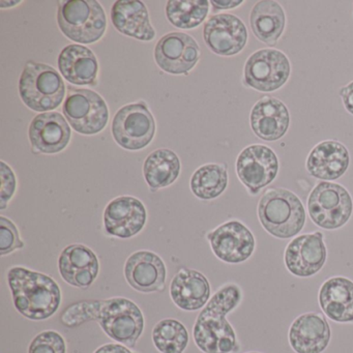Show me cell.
Returning a JSON list of instances; mask_svg holds the SVG:
<instances>
[{"label": "cell", "instance_id": "18", "mask_svg": "<svg viewBox=\"0 0 353 353\" xmlns=\"http://www.w3.org/2000/svg\"><path fill=\"white\" fill-rule=\"evenodd\" d=\"M61 278L76 288L88 289L94 284L100 272L98 256L90 248L75 243L65 247L59 257Z\"/></svg>", "mask_w": 353, "mask_h": 353}, {"label": "cell", "instance_id": "4", "mask_svg": "<svg viewBox=\"0 0 353 353\" xmlns=\"http://www.w3.org/2000/svg\"><path fill=\"white\" fill-rule=\"evenodd\" d=\"M258 218L266 232L280 239L299 234L307 214L299 196L284 188H270L258 202Z\"/></svg>", "mask_w": 353, "mask_h": 353}, {"label": "cell", "instance_id": "34", "mask_svg": "<svg viewBox=\"0 0 353 353\" xmlns=\"http://www.w3.org/2000/svg\"><path fill=\"white\" fill-rule=\"evenodd\" d=\"M0 175H1V190H0V210L7 208L8 204L15 195L17 190V179L13 169L1 161L0 162Z\"/></svg>", "mask_w": 353, "mask_h": 353}, {"label": "cell", "instance_id": "28", "mask_svg": "<svg viewBox=\"0 0 353 353\" xmlns=\"http://www.w3.org/2000/svg\"><path fill=\"white\" fill-rule=\"evenodd\" d=\"M181 165L179 157L171 150H154L144 161L143 175L152 192L169 187L179 179Z\"/></svg>", "mask_w": 353, "mask_h": 353}, {"label": "cell", "instance_id": "2", "mask_svg": "<svg viewBox=\"0 0 353 353\" xmlns=\"http://www.w3.org/2000/svg\"><path fill=\"white\" fill-rule=\"evenodd\" d=\"M243 299L236 284L221 287L201 310L193 327L196 346L203 353H234L239 350L236 334L227 315Z\"/></svg>", "mask_w": 353, "mask_h": 353}, {"label": "cell", "instance_id": "6", "mask_svg": "<svg viewBox=\"0 0 353 353\" xmlns=\"http://www.w3.org/2000/svg\"><path fill=\"white\" fill-rule=\"evenodd\" d=\"M61 32L79 44H94L106 32V14L96 0H70L61 3L57 11Z\"/></svg>", "mask_w": 353, "mask_h": 353}, {"label": "cell", "instance_id": "19", "mask_svg": "<svg viewBox=\"0 0 353 353\" xmlns=\"http://www.w3.org/2000/svg\"><path fill=\"white\" fill-rule=\"evenodd\" d=\"M250 125L259 139L276 142L288 132L290 113L282 101L274 97L264 96L252 108Z\"/></svg>", "mask_w": 353, "mask_h": 353}, {"label": "cell", "instance_id": "5", "mask_svg": "<svg viewBox=\"0 0 353 353\" xmlns=\"http://www.w3.org/2000/svg\"><path fill=\"white\" fill-rule=\"evenodd\" d=\"M22 102L37 112H50L63 103L65 85L54 68L45 63H26L20 76Z\"/></svg>", "mask_w": 353, "mask_h": 353}, {"label": "cell", "instance_id": "16", "mask_svg": "<svg viewBox=\"0 0 353 353\" xmlns=\"http://www.w3.org/2000/svg\"><path fill=\"white\" fill-rule=\"evenodd\" d=\"M148 212L141 200L121 196L109 202L104 212L105 230L111 236L131 239L143 230Z\"/></svg>", "mask_w": 353, "mask_h": 353}, {"label": "cell", "instance_id": "37", "mask_svg": "<svg viewBox=\"0 0 353 353\" xmlns=\"http://www.w3.org/2000/svg\"><path fill=\"white\" fill-rule=\"evenodd\" d=\"M212 9L214 12L226 11V10L236 9L243 5V0H228V1H219V0H212Z\"/></svg>", "mask_w": 353, "mask_h": 353}, {"label": "cell", "instance_id": "36", "mask_svg": "<svg viewBox=\"0 0 353 353\" xmlns=\"http://www.w3.org/2000/svg\"><path fill=\"white\" fill-rule=\"evenodd\" d=\"M94 353H136L131 350L129 347L119 343H108L99 347Z\"/></svg>", "mask_w": 353, "mask_h": 353}, {"label": "cell", "instance_id": "8", "mask_svg": "<svg viewBox=\"0 0 353 353\" xmlns=\"http://www.w3.org/2000/svg\"><path fill=\"white\" fill-rule=\"evenodd\" d=\"M291 63L283 51L264 48L250 55L243 67V83L256 92H276L288 82Z\"/></svg>", "mask_w": 353, "mask_h": 353}, {"label": "cell", "instance_id": "17", "mask_svg": "<svg viewBox=\"0 0 353 353\" xmlns=\"http://www.w3.org/2000/svg\"><path fill=\"white\" fill-rule=\"evenodd\" d=\"M123 272L128 284L138 292H162L166 285V264L158 254L148 250L130 255Z\"/></svg>", "mask_w": 353, "mask_h": 353}, {"label": "cell", "instance_id": "9", "mask_svg": "<svg viewBox=\"0 0 353 353\" xmlns=\"http://www.w3.org/2000/svg\"><path fill=\"white\" fill-rule=\"evenodd\" d=\"M69 88L63 111L71 127L82 135H96L102 132L109 119V109L104 99L94 90Z\"/></svg>", "mask_w": 353, "mask_h": 353}, {"label": "cell", "instance_id": "38", "mask_svg": "<svg viewBox=\"0 0 353 353\" xmlns=\"http://www.w3.org/2000/svg\"><path fill=\"white\" fill-rule=\"evenodd\" d=\"M19 3H21V1H3V0H1L0 1V8L6 5H8V7L6 8L15 7V6L19 5Z\"/></svg>", "mask_w": 353, "mask_h": 353}, {"label": "cell", "instance_id": "25", "mask_svg": "<svg viewBox=\"0 0 353 353\" xmlns=\"http://www.w3.org/2000/svg\"><path fill=\"white\" fill-rule=\"evenodd\" d=\"M286 12L278 1L261 0L250 13V28L259 42L274 47L286 30Z\"/></svg>", "mask_w": 353, "mask_h": 353}, {"label": "cell", "instance_id": "3", "mask_svg": "<svg viewBox=\"0 0 353 353\" xmlns=\"http://www.w3.org/2000/svg\"><path fill=\"white\" fill-rule=\"evenodd\" d=\"M7 280L16 310L28 319H49L61 307V287L48 274L13 266L8 272Z\"/></svg>", "mask_w": 353, "mask_h": 353}, {"label": "cell", "instance_id": "29", "mask_svg": "<svg viewBox=\"0 0 353 353\" xmlns=\"http://www.w3.org/2000/svg\"><path fill=\"white\" fill-rule=\"evenodd\" d=\"M191 191L201 200L220 197L228 187L226 165L206 164L199 167L191 179Z\"/></svg>", "mask_w": 353, "mask_h": 353}, {"label": "cell", "instance_id": "39", "mask_svg": "<svg viewBox=\"0 0 353 353\" xmlns=\"http://www.w3.org/2000/svg\"><path fill=\"white\" fill-rule=\"evenodd\" d=\"M247 353H260V352H247Z\"/></svg>", "mask_w": 353, "mask_h": 353}, {"label": "cell", "instance_id": "32", "mask_svg": "<svg viewBox=\"0 0 353 353\" xmlns=\"http://www.w3.org/2000/svg\"><path fill=\"white\" fill-rule=\"evenodd\" d=\"M28 353H67V343L59 332L44 330L32 339Z\"/></svg>", "mask_w": 353, "mask_h": 353}, {"label": "cell", "instance_id": "33", "mask_svg": "<svg viewBox=\"0 0 353 353\" xmlns=\"http://www.w3.org/2000/svg\"><path fill=\"white\" fill-rule=\"evenodd\" d=\"M24 245L17 226L10 219L0 216V256L9 255Z\"/></svg>", "mask_w": 353, "mask_h": 353}, {"label": "cell", "instance_id": "27", "mask_svg": "<svg viewBox=\"0 0 353 353\" xmlns=\"http://www.w3.org/2000/svg\"><path fill=\"white\" fill-rule=\"evenodd\" d=\"M319 305L332 321L353 322V282L344 276H334L322 284Z\"/></svg>", "mask_w": 353, "mask_h": 353}, {"label": "cell", "instance_id": "13", "mask_svg": "<svg viewBox=\"0 0 353 353\" xmlns=\"http://www.w3.org/2000/svg\"><path fill=\"white\" fill-rule=\"evenodd\" d=\"M206 239L214 255L226 263L237 264L247 261L255 251L253 233L239 221L224 223L210 231Z\"/></svg>", "mask_w": 353, "mask_h": 353}, {"label": "cell", "instance_id": "22", "mask_svg": "<svg viewBox=\"0 0 353 353\" xmlns=\"http://www.w3.org/2000/svg\"><path fill=\"white\" fill-rule=\"evenodd\" d=\"M30 140L34 148L46 154L63 152L71 140V129L65 117L57 112L41 113L30 125Z\"/></svg>", "mask_w": 353, "mask_h": 353}, {"label": "cell", "instance_id": "26", "mask_svg": "<svg viewBox=\"0 0 353 353\" xmlns=\"http://www.w3.org/2000/svg\"><path fill=\"white\" fill-rule=\"evenodd\" d=\"M59 69L74 85H96L98 59L90 49L82 45H69L63 49L59 57Z\"/></svg>", "mask_w": 353, "mask_h": 353}, {"label": "cell", "instance_id": "21", "mask_svg": "<svg viewBox=\"0 0 353 353\" xmlns=\"http://www.w3.org/2000/svg\"><path fill=\"white\" fill-rule=\"evenodd\" d=\"M330 324L322 314L299 316L289 328V343L296 353H322L330 344Z\"/></svg>", "mask_w": 353, "mask_h": 353}, {"label": "cell", "instance_id": "20", "mask_svg": "<svg viewBox=\"0 0 353 353\" xmlns=\"http://www.w3.org/2000/svg\"><path fill=\"white\" fill-rule=\"evenodd\" d=\"M350 154L342 142L324 140L314 146L305 160V169L314 179L332 181L348 170Z\"/></svg>", "mask_w": 353, "mask_h": 353}, {"label": "cell", "instance_id": "15", "mask_svg": "<svg viewBox=\"0 0 353 353\" xmlns=\"http://www.w3.org/2000/svg\"><path fill=\"white\" fill-rule=\"evenodd\" d=\"M200 48L191 36L171 32L161 38L154 48V61L161 70L171 75L188 74L197 65Z\"/></svg>", "mask_w": 353, "mask_h": 353}, {"label": "cell", "instance_id": "24", "mask_svg": "<svg viewBox=\"0 0 353 353\" xmlns=\"http://www.w3.org/2000/svg\"><path fill=\"white\" fill-rule=\"evenodd\" d=\"M113 26L125 36L142 42H150L156 37L145 5L137 0H119L111 9Z\"/></svg>", "mask_w": 353, "mask_h": 353}, {"label": "cell", "instance_id": "23", "mask_svg": "<svg viewBox=\"0 0 353 353\" xmlns=\"http://www.w3.org/2000/svg\"><path fill=\"white\" fill-rule=\"evenodd\" d=\"M210 284L202 272L183 268L177 272L170 283V297L183 311L203 309L210 299Z\"/></svg>", "mask_w": 353, "mask_h": 353}, {"label": "cell", "instance_id": "12", "mask_svg": "<svg viewBox=\"0 0 353 353\" xmlns=\"http://www.w3.org/2000/svg\"><path fill=\"white\" fill-rule=\"evenodd\" d=\"M203 39L214 54L230 57L245 48L249 32L241 18L232 14H218L204 24Z\"/></svg>", "mask_w": 353, "mask_h": 353}, {"label": "cell", "instance_id": "30", "mask_svg": "<svg viewBox=\"0 0 353 353\" xmlns=\"http://www.w3.org/2000/svg\"><path fill=\"white\" fill-rule=\"evenodd\" d=\"M210 3L208 0H170L166 6L167 19L181 30L198 28L208 17Z\"/></svg>", "mask_w": 353, "mask_h": 353}, {"label": "cell", "instance_id": "11", "mask_svg": "<svg viewBox=\"0 0 353 353\" xmlns=\"http://www.w3.org/2000/svg\"><path fill=\"white\" fill-rule=\"evenodd\" d=\"M236 174L251 195H257L278 176L280 162L276 152L264 144H252L236 159Z\"/></svg>", "mask_w": 353, "mask_h": 353}, {"label": "cell", "instance_id": "31", "mask_svg": "<svg viewBox=\"0 0 353 353\" xmlns=\"http://www.w3.org/2000/svg\"><path fill=\"white\" fill-rule=\"evenodd\" d=\"M152 342L161 353H183L189 344L187 327L176 319H163L152 330Z\"/></svg>", "mask_w": 353, "mask_h": 353}, {"label": "cell", "instance_id": "7", "mask_svg": "<svg viewBox=\"0 0 353 353\" xmlns=\"http://www.w3.org/2000/svg\"><path fill=\"white\" fill-rule=\"evenodd\" d=\"M307 212L314 224L336 230L347 224L353 212L350 193L340 183L320 181L307 197Z\"/></svg>", "mask_w": 353, "mask_h": 353}, {"label": "cell", "instance_id": "14", "mask_svg": "<svg viewBox=\"0 0 353 353\" xmlns=\"http://www.w3.org/2000/svg\"><path fill=\"white\" fill-rule=\"evenodd\" d=\"M323 239L320 231L294 237L285 250L287 270L299 278H309L319 272L327 258Z\"/></svg>", "mask_w": 353, "mask_h": 353}, {"label": "cell", "instance_id": "10", "mask_svg": "<svg viewBox=\"0 0 353 353\" xmlns=\"http://www.w3.org/2000/svg\"><path fill=\"white\" fill-rule=\"evenodd\" d=\"M156 134V121L148 105L134 103L117 111L112 121V135L121 148L141 150L150 145Z\"/></svg>", "mask_w": 353, "mask_h": 353}, {"label": "cell", "instance_id": "1", "mask_svg": "<svg viewBox=\"0 0 353 353\" xmlns=\"http://www.w3.org/2000/svg\"><path fill=\"white\" fill-rule=\"evenodd\" d=\"M90 321L98 322L109 338L131 349L135 348L145 324L141 309L131 299L121 296L78 301L61 316V323L67 327H77Z\"/></svg>", "mask_w": 353, "mask_h": 353}, {"label": "cell", "instance_id": "35", "mask_svg": "<svg viewBox=\"0 0 353 353\" xmlns=\"http://www.w3.org/2000/svg\"><path fill=\"white\" fill-rule=\"evenodd\" d=\"M339 94H340L343 106L346 109L347 112L353 115V80L349 82L347 85L341 88Z\"/></svg>", "mask_w": 353, "mask_h": 353}]
</instances>
